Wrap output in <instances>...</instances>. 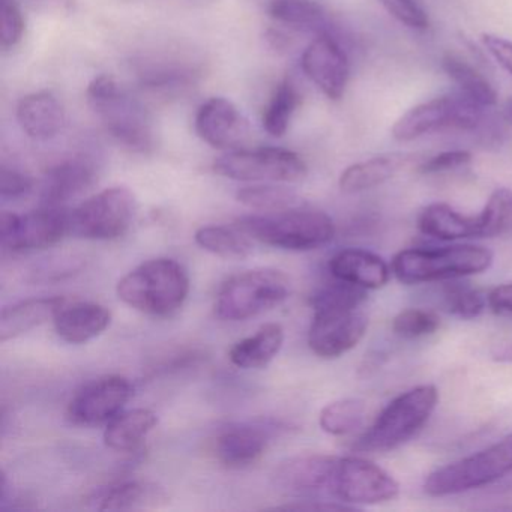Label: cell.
Masks as SVG:
<instances>
[{
	"mask_svg": "<svg viewBox=\"0 0 512 512\" xmlns=\"http://www.w3.org/2000/svg\"><path fill=\"white\" fill-rule=\"evenodd\" d=\"M502 116L505 122L512 125V98L506 100V103L502 106Z\"/></svg>",
	"mask_w": 512,
	"mask_h": 512,
	"instance_id": "obj_45",
	"label": "cell"
},
{
	"mask_svg": "<svg viewBox=\"0 0 512 512\" xmlns=\"http://www.w3.org/2000/svg\"><path fill=\"white\" fill-rule=\"evenodd\" d=\"M367 412V404L359 398H341L323 407L319 424L331 436H346L362 424Z\"/></svg>",
	"mask_w": 512,
	"mask_h": 512,
	"instance_id": "obj_33",
	"label": "cell"
},
{
	"mask_svg": "<svg viewBox=\"0 0 512 512\" xmlns=\"http://www.w3.org/2000/svg\"><path fill=\"white\" fill-rule=\"evenodd\" d=\"M488 307L496 314H512V283L494 287L487 296Z\"/></svg>",
	"mask_w": 512,
	"mask_h": 512,
	"instance_id": "obj_43",
	"label": "cell"
},
{
	"mask_svg": "<svg viewBox=\"0 0 512 512\" xmlns=\"http://www.w3.org/2000/svg\"><path fill=\"white\" fill-rule=\"evenodd\" d=\"M116 292L124 304L140 313L172 316L190 295V277L181 263L160 257L128 272L119 280Z\"/></svg>",
	"mask_w": 512,
	"mask_h": 512,
	"instance_id": "obj_1",
	"label": "cell"
},
{
	"mask_svg": "<svg viewBox=\"0 0 512 512\" xmlns=\"http://www.w3.org/2000/svg\"><path fill=\"white\" fill-rule=\"evenodd\" d=\"M445 304L449 313L464 320L476 319L487 308V298L479 290L464 284H448L445 287Z\"/></svg>",
	"mask_w": 512,
	"mask_h": 512,
	"instance_id": "obj_37",
	"label": "cell"
},
{
	"mask_svg": "<svg viewBox=\"0 0 512 512\" xmlns=\"http://www.w3.org/2000/svg\"><path fill=\"white\" fill-rule=\"evenodd\" d=\"M418 229L439 241L479 238L478 215H463L446 203H431L418 217Z\"/></svg>",
	"mask_w": 512,
	"mask_h": 512,
	"instance_id": "obj_25",
	"label": "cell"
},
{
	"mask_svg": "<svg viewBox=\"0 0 512 512\" xmlns=\"http://www.w3.org/2000/svg\"><path fill=\"white\" fill-rule=\"evenodd\" d=\"M86 97L107 133L124 148L148 154L155 148L151 115L112 76H98L89 83Z\"/></svg>",
	"mask_w": 512,
	"mask_h": 512,
	"instance_id": "obj_2",
	"label": "cell"
},
{
	"mask_svg": "<svg viewBox=\"0 0 512 512\" xmlns=\"http://www.w3.org/2000/svg\"><path fill=\"white\" fill-rule=\"evenodd\" d=\"M290 280L277 269H251L229 278L215 299V316L242 322L259 316L289 298Z\"/></svg>",
	"mask_w": 512,
	"mask_h": 512,
	"instance_id": "obj_7",
	"label": "cell"
},
{
	"mask_svg": "<svg viewBox=\"0 0 512 512\" xmlns=\"http://www.w3.org/2000/svg\"><path fill=\"white\" fill-rule=\"evenodd\" d=\"M71 233V211L62 206L43 205L25 215L2 212L0 239L11 253L46 250Z\"/></svg>",
	"mask_w": 512,
	"mask_h": 512,
	"instance_id": "obj_11",
	"label": "cell"
},
{
	"mask_svg": "<svg viewBox=\"0 0 512 512\" xmlns=\"http://www.w3.org/2000/svg\"><path fill=\"white\" fill-rule=\"evenodd\" d=\"M389 16L413 31H427L430 26L427 13L415 0H379Z\"/></svg>",
	"mask_w": 512,
	"mask_h": 512,
	"instance_id": "obj_38",
	"label": "cell"
},
{
	"mask_svg": "<svg viewBox=\"0 0 512 512\" xmlns=\"http://www.w3.org/2000/svg\"><path fill=\"white\" fill-rule=\"evenodd\" d=\"M305 76L320 89L329 100L344 97L350 77V64L346 52L332 35L320 34L311 41L302 55Z\"/></svg>",
	"mask_w": 512,
	"mask_h": 512,
	"instance_id": "obj_15",
	"label": "cell"
},
{
	"mask_svg": "<svg viewBox=\"0 0 512 512\" xmlns=\"http://www.w3.org/2000/svg\"><path fill=\"white\" fill-rule=\"evenodd\" d=\"M481 41L488 55L512 76V41L493 34L482 35Z\"/></svg>",
	"mask_w": 512,
	"mask_h": 512,
	"instance_id": "obj_42",
	"label": "cell"
},
{
	"mask_svg": "<svg viewBox=\"0 0 512 512\" xmlns=\"http://www.w3.org/2000/svg\"><path fill=\"white\" fill-rule=\"evenodd\" d=\"M239 230L269 247L289 251H311L329 244L335 236V224L317 209L290 208L250 215L236 221Z\"/></svg>",
	"mask_w": 512,
	"mask_h": 512,
	"instance_id": "obj_4",
	"label": "cell"
},
{
	"mask_svg": "<svg viewBox=\"0 0 512 512\" xmlns=\"http://www.w3.org/2000/svg\"><path fill=\"white\" fill-rule=\"evenodd\" d=\"M53 323L62 340L70 344H85L109 328L112 311L97 302H67Z\"/></svg>",
	"mask_w": 512,
	"mask_h": 512,
	"instance_id": "obj_19",
	"label": "cell"
},
{
	"mask_svg": "<svg viewBox=\"0 0 512 512\" xmlns=\"http://www.w3.org/2000/svg\"><path fill=\"white\" fill-rule=\"evenodd\" d=\"M137 200L127 187H112L71 211V233L92 241H112L130 230L136 217Z\"/></svg>",
	"mask_w": 512,
	"mask_h": 512,
	"instance_id": "obj_9",
	"label": "cell"
},
{
	"mask_svg": "<svg viewBox=\"0 0 512 512\" xmlns=\"http://www.w3.org/2000/svg\"><path fill=\"white\" fill-rule=\"evenodd\" d=\"M284 343V329L278 323H266L256 334L238 341L230 349L229 358L244 370L263 368L280 353Z\"/></svg>",
	"mask_w": 512,
	"mask_h": 512,
	"instance_id": "obj_27",
	"label": "cell"
},
{
	"mask_svg": "<svg viewBox=\"0 0 512 512\" xmlns=\"http://www.w3.org/2000/svg\"><path fill=\"white\" fill-rule=\"evenodd\" d=\"M268 11L272 19L292 28L304 31L325 28V10L314 0H274Z\"/></svg>",
	"mask_w": 512,
	"mask_h": 512,
	"instance_id": "obj_32",
	"label": "cell"
},
{
	"mask_svg": "<svg viewBox=\"0 0 512 512\" xmlns=\"http://www.w3.org/2000/svg\"><path fill=\"white\" fill-rule=\"evenodd\" d=\"M485 110L460 92L443 95L404 113L392 127V137L398 142H413L442 131H475L484 122Z\"/></svg>",
	"mask_w": 512,
	"mask_h": 512,
	"instance_id": "obj_8",
	"label": "cell"
},
{
	"mask_svg": "<svg viewBox=\"0 0 512 512\" xmlns=\"http://www.w3.org/2000/svg\"><path fill=\"white\" fill-rule=\"evenodd\" d=\"M133 395V386L122 376H103L86 383L68 404L71 424L82 427L109 424Z\"/></svg>",
	"mask_w": 512,
	"mask_h": 512,
	"instance_id": "obj_14",
	"label": "cell"
},
{
	"mask_svg": "<svg viewBox=\"0 0 512 512\" xmlns=\"http://www.w3.org/2000/svg\"><path fill=\"white\" fill-rule=\"evenodd\" d=\"M440 328V319L431 311L421 308H407L400 311L392 320V331L401 338L416 340V338L433 335Z\"/></svg>",
	"mask_w": 512,
	"mask_h": 512,
	"instance_id": "obj_36",
	"label": "cell"
},
{
	"mask_svg": "<svg viewBox=\"0 0 512 512\" xmlns=\"http://www.w3.org/2000/svg\"><path fill=\"white\" fill-rule=\"evenodd\" d=\"M97 170L88 158H71L49 170L41 185L43 205L62 206L92 187Z\"/></svg>",
	"mask_w": 512,
	"mask_h": 512,
	"instance_id": "obj_21",
	"label": "cell"
},
{
	"mask_svg": "<svg viewBox=\"0 0 512 512\" xmlns=\"http://www.w3.org/2000/svg\"><path fill=\"white\" fill-rule=\"evenodd\" d=\"M512 475V433L499 442L431 472L424 482L431 497L455 496L496 484Z\"/></svg>",
	"mask_w": 512,
	"mask_h": 512,
	"instance_id": "obj_6",
	"label": "cell"
},
{
	"mask_svg": "<svg viewBox=\"0 0 512 512\" xmlns=\"http://www.w3.org/2000/svg\"><path fill=\"white\" fill-rule=\"evenodd\" d=\"M97 502L101 511H140L167 505L169 494L155 482L127 481L101 491Z\"/></svg>",
	"mask_w": 512,
	"mask_h": 512,
	"instance_id": "obj_26",
	"label": "cell"
},
{
	"mask_svg": "<svg viewBox=\"0 0 512 512\" xmlns=\"http://www.w3.org/2000/svg\"><path fill=\"white\" fill-rule=\"evenodd\" d=\"M194 127L203 142L217 149L239 148L250 134L247 119L238 107L220 97L211 98L200 106Z\"/></svg>",
	"mask_w": 512,
	"mask_h": 512,
	"instance_id": "obj_16",
	"label": "cell"
},
{
	"mask_svg": "<svg viewBox=\"0 0 512 512\" xmlns=\"http://www.w3.org/2000/svg\"><path fill=\"white\" fill-rule=\"evenodd\" d=\"M157 424V415L152 410L134 409L121 412L107 424L104 443L112 451H136Z\"/></svg>",
	"mask_w": 512,
	"mask_h": 512,
	"instance_id": "obj_28",
	"label": "cell"
},
{
	"mask_svg": "<svg viewBox=\"0 0 512 512\" xmlns=\"http://www.w3.org/2000/svg\"><path fill=\"white\" fill-rule=\"evenodd\" d=\"M367 329L368 317L359 308H316L308 346L319 358H340L361 343Z\"/></svg>",
	"mask_w": 512,
	"mask_h": 512,
	"instance_id": "obj_13",
	"label": "cell"
},
{
	"mask_svg": "<svg viewBox=\"0 0 512 512\" xmlns=\"http://www.w3.org/2000/svg\"><path fill=\"white\" fill-rule=\"evenodd\" d=\"M329 493L346 505H377L400 494L397 479L373 461L362 457H338Z\"/></svg>",
	"mask_w": 512,
	"mask_h": 512,
	"instance_id": "obj_10",
	"label": "cell"
},
{
	"mask_svg": "<svg viewBox=\"0 0 512 512\" xmlns=\"http://www.w3.org/2000/svg\"><path fill=\"white\" fill-rule=\"evenodd\" d=\"M337 458L334 455L319 454L289 458L275 470V484L295 494L329 490Z\"/></svg>",
	"mask_w": 512,
	"mask_h": 512,
	"instance_id": "obj_17",
	"label": "cell"
},
{
	"mask_svg": "<svg viewBox=\"0 0 512 512\" xmlns=\"http://www.w3.org/2000/svg\"><path fill=\"white\" fill-rule=\"evenodd\" d=\"M194 239L203 250L224 260H244L253 253L250 238L236 226L200 227Z\"/></svg>",
	"mask_w": 512,
	"mask_h": 512,
	"instance_id": "obj_30",
	"label": "cell"
},
{
	"mask_svg": "<svg viewBox=\"0 0 512 512\" xmlns=\"http://www.w3.org/2000/svg\"><path fill=\"white\" fill-rule=\"evenodd\" d=\"M65 109L59 98L49 91L26 95L17 106V121L34 140L55 139L65 127Z\"/></svg>",
	"mask_w": 512,
	"mask_h": 512,
	"instance_id": "obj_20",
	"label": "cell"
},
{
	"mask_svg": "<svg viewBox=\"0 0 512 512\" xmlns=\"http://www.w3.org/2000/svg\"><path fill=\"white\" fill-rule=\"evenodd\" d=\"M268 443V434L262 428L238 425L218 434L214 443V454L224 467L245 469L256 464L265 455Z\"/></svg>",
	"mask_w": 512,
	"mask_h": 512,
	"instance_id": "obj_22",
	"label": "cell"
},
{
	"mask_svg": "<svg viewBox=\"0 0 512 512\" xmlns=\"http://www.w3.org/2000/svg\"><path fill=\"white\" fill-rule=\"evenodd\" d=\"M214 172L223 178L244 182H299L308 169L305 161L293 151L260 148L235 151L218 158Z\"/></svg>",
	"mask_w": 512,
	"mask_h": 512,
	"instance_id": "obj_12",
	"label": "cell"
},
{
	"mask_svg": "<svg viewBox=\"0 0 512 512\" xmlns=\"http://www.w3.org/2000/svg\"><path fill=\"white\" fill-rule=\"evenodd\" d=\"M493 260L494 254L481 245L409 248L395 254L391 269L400 283L413 286L482 274L491 268Z\"/></svg>",
	"mask_w": 512,
	"mask_h": 512,
	"instance_id": "obj_3",
	"label": "cell"
},
{
	"mask_svg": "<svg viewBox=\"0 0 512 512\" xmlns=\"http://www.w3.org/2000/svg\"><path fill=\"white\" fill-rule=\"evenodd\" d=\"M2 49L10 50L22 41L25 34V17L16 0H2Z\"/></svg>",
	"mask_w": 512,
	"mask_h": 512,
	"instance_id": "obj_39",
	"label": "cell"
},
{
	"mask_svg": "<svg viewBox=\"0 0 512 512\" xmlns=\"http://www.w3.org/2000/svg\"><path fill=\"white\" fill-rule=\"evenodd\" d=\"M34 188V181L16 169L2 167L0 172V196L5 200L22 199Z\"/></svg>",
	"mask_w": 512,
	"mask_h": 512,
	"instance_id": "obj_41",
	"label": "cell"
},
{
	"mask_svg": "<svg viewBox=\"0 0 512 512\" xmlns=\"http://www.w3.org/2000/svg\"><path fill=\"white\" fill-rule=\"evenodd\" d=\"M439 404V389L419 385L395 397L373 424L353 443L356 452H386L400 448L422 430Z\"/></svg>",
	"mask_w": 512,
	"mask_h": 512,
	"instance_id": "obj_5",
	"label": "cell"
},
{
	"mask_svg": "<svg viewBox=\"0 0 512 512\" xmlns=\"http://www.w3.org/2000/svg\"><path fill=\"white\" fill-rule=\"evenodd\" d=\"M275 511H338V509H356L353 506L346 505V503L337 502H319V500H304V502L287 503V505L275 506Z\"/></svg>",
	"mask_w": 512,
	"mask_h": 512,
	"instance_id": "obj_44",
	"label": "cell"
},
{
	"mask_svg": "<svg viewBox=\"0 0 512 512\" xmlns=\"http://www.w3.org/2000/svg\"><path fill=\"white\" fill-rule=\"evenodd\" d=\"M412 154H386L352 164L338 179L340 190L347 194L362 193L385 184L413 163Z\"/></svg>",
	"mask_w": 512,
	"mask_h": 512,
	"instance_id": "obj_23",
	"label": "cell"
},
{
	"mask_svg": "<svg viewBox=\"0 0 512 512\" xmlns=\"http://www.w3.org/2000/svg\"><path fill=\"white\" fill-rule=\"evenodd\" d=\"M329 271L335 280L353 284L364 290H379L389 283L392 269L388 263L362 248H346L329 260Z\"/></svg>",
	"mask_w": 512,
	"mask_h": 512,
	"instance_id": "obj_18",
	"label": "cell"
},
{
	"mask_svg": "<svg viewBox=\"0 0 512 512\" xmlns=\"http://www.w3.org/2000/svg\"><path fill=\"white\" fill-rule=\"evenodd\" d=\"M301 104V94L295 83L284 79L275 89L271 101L263 112L262 124L272 137H283L289 130L290 121Z\"/></svg>",
	"mask_w": 512,
	"mask_h": 512,
	"instance_id": "obj_31",
	"label": "cell"
},
{
	"mask_svg": "<svg viewBox=\"0 0 512 512\" xmlns=\"http://www.w3.org/2000/svg\"><path fill=\"white\" fill-rule=\"evenodd\" d=\"M479 238H494L500 235L512 221V191L497 188L484 209L478 214Z\"/></svg>",
	"mask_w": 512,
	"mask_h": 512,
	"instance_id": "obj_35",
	"label": "cell"
},
{
	"mask_svg": "<svg viewBox=\"0 0 512 512\" xmlns=\"http://www.w3.org/2000/svg\"><path fill=\"white\" fill-rule=\"evenodd\" d=\"M442 68L464 97L470 98L484 109L496 106L499 101L496 89L488 82L487 77L479 73L469 62L464 61L460 56L448 53L443 56Z\"/></svg>",
	"mask_w": 512,
	"mask_h": 512,
	"instance_id": "obj_29",
	"label": "cell"
},
{
	"mask_svg": "<svg viewBox=\"0 0 512 512\" xmlns=\"http://www.w3.org/2000/svg\"><path fill=\"white\" fill-rule=\"evenodd\" d=\"M236 199L248 208L257 211L280 212L295 208L298 197L289 188L275 187V185H253L241 188Z\"/></svg>",
	"mask_w": 512,
	"mask_h": 512,
	"instance_id": "obj_34",
	"label": "cell"
},
{
	"mask_svg": "<svg viewBox=\"0 0 512 512\" xmlns=\"http://www.w3.org/2000/svg\"><path fill=\"white\" fill-rule=\"evenodd\" d=\"M67 299L62 296L53 298H32L19 304L4 308L0 317V341L14 340L38 326L44 325L49 320H55Z\"/></svg>",
	"mask_w": 512,
	"mask_h": 512,
	"instance_id": "obj_24",
	"label": "cell"
},
{
	"mask_svg": "<svg viewBox=\"0 0 512 512\" xmlns=\"http://www.w3.org/2000/svg\"><path fill=\"white\" fill-rule=\"evenodd\" d=\"M472 161V154L464 149H455V151H446L442 154L434 155L428 160L419 164L418 172L422 175H439V173L452 172V170L466 167Z\"/></svg>",
	"mask_w": 512,
	"mask_h": 512,
	"instance_id": "obj_40",
	"label": "cell"
}]
</instances>
